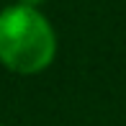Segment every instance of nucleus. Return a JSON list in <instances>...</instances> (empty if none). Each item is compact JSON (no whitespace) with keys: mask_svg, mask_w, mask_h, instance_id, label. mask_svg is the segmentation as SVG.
I'll return each instance as SVG.
<instances>
[{"mask_svg":"<svg viewBox=\"0 0 126 126\" xmlns=\"http://www.w3.org/2000/svg\"><path fill=\"white\" fill-rule=\"evenodd\" d=\"M57 54V33L44 13L31 5H8L0 10V62L18 75L47 70Z\"/></svg>","mask_w":126,"mask_h":126,"instance_id":"nucleus-1","label":"nucleus"},{"mask_svg":"<svg viewBox=\"0 0 126 126\" xmlns=\"http://www.w3.org/2000/svg\"><path fill=\"white\" fill-rule=\"evenodd\" d=\"M21 3H23V5H31V8H39L44 0H21Z\"/></svg>","mask_w":126,"mask_h":126,"instance_id":"nucleus-2","label":"nucleus"}]
</instances>
